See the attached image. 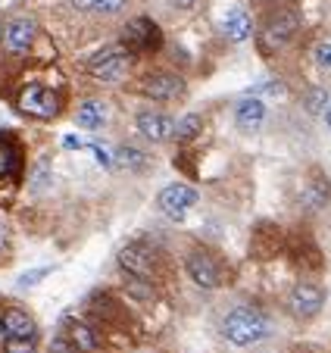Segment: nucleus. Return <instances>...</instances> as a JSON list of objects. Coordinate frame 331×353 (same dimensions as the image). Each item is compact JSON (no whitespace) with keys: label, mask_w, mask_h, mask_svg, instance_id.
Returning a JSON list of instances; mask_svg holds the SVG:
<instances>
[{"label":"nucleus","mask_w":331,"mask_h":353,"mask_svg":"<svg viewBox=\"0 0 331 353\" xmlns=\"http://www.w3.org/2000/svg\"><path fill=\"white\" fill-rule=\"evenodd\" d=\"M222 334L232 341L234 347H250L269 338V319L253 307H238L225 316L222 322Z\"/></svg>","instance_id":"f257e3e1"},{"label":"nucleus","mask_w":331,"mask_h":353,"mask_svg":"<svg viewBox=\"0 0 331 353\" xmlns=\"http://www.w3.org/2000/svg\"><path fill=\"white\" fill-rule=\"evenodd\" d=\"M19 110L26 116H34V119H53L60 113V97L41 85H28L19 94Z\"/></svg>","instance_id":"f03ea898"},{"label":"nucleus","mask_w":331,"mask_h":353,"mask_svg":"<svg viewBox=\"0 0 331 353\" xmlns=\"http://www.w3.org/2000/svg\"><path fill=\"white\" fill-rule=\"evenodd\" d=\"M128 66H132V57L126 47H106L91 60V75L103 81H119L128 72Z\"/></svg>","instance_id":"7ed1b4c3"},{"label":"nucleus","mask_w":331,"mask_h":353,"mask_svg":"<svg viewBox=\"0 0 331 353\" xmlns=\"http://www.w3.org/2000/svg\"><path fill=\"white\" fill-rule=\"evenodd\" d=\"M122 44H126L128 54H132V50H157L159 47V28L153 26L150 19L138 16V19H132L126 28H122Z\"/></svg>","instance_id":"20e7f679"},{"label":"nucleus","mask_w":331,"mask_h":353,"mask_svg":"<svg viewBox=\"0 0 331 353\" xmlns=\"http://www.w3.org/2000/svg\"><path fill=\"white\" fill-rule=\"evenodd\" d=\"M325 303V291L319 285H310V281H300V285H294L291 297H288V307H291L294 316H300V319H312V316L322 310Z\"/></svg>","instance_id":"39448f33"},{"label":"nucleus","mask_w":331,"mask_h":353,"mask_svg":"<svg viewBox=\"0 0 331 353\" xmlns=\"http://www.w3.org/2000/svg\"><path fill=\"white\" fill-rule=\"evenodd\" d=\"M194 203H197V191L188 185H169L159 191V210H163L169 219H181Z\"/></svg>","instance_id":"423d86ee"},{"label":"nucleus","mask_w":331,"mask_h":353,"mask_svg":"<svg viewBox=\"0 0 331 353\" xmlns=\"http://www.w3.org/2000/svg\"><path fill=\"white\" fill-rule=\"evenodd\" d=\"M297 26H300V16L294 13V10H279V13L265 22L263 41L269 47H281V44H288V41L297 34Z\"/></svg>","instance_id":"0eeeda50"},{"label":"nucleus","mask_w":331,"mask_h":353,"mask_svg":"<svg viewBox=\"0 0 331 353\" xmlns=\"http://www.w3.org/2000/svg\"><path fill=\"white\" fill-rule=\"evenodd\" d=\"M34 32H38L34 19H28V16H13V19L3 26V47L13 50V54H26L34 41Z\"/></svg>","instance_id":"6e6552de"},{"label":"nucleus","mask_w":331,"mask_h":353,"mask_svg":"<svg viewBox=\"0 0 331 353\" xmlns=\"http://www.w3.org/2000/svg\"><path fill=\"white\" fill-rule=\"evenodd\" d=\"M263 122H265V103L259 97H253V94L234 107V125L244 134H257L263 128Z\"/></svg>","instance_id":"1a4fd4ad"},{"label":"nucleus","mask_w":331,"mask_h":353,"mask_svg":"<svg viewBox=\"0 0 331 353\" xmlns=\"http://www.w3.org/2000/svg\"><path fill=\"white\" fill-rule=\"evenodd\" d=\"M188 275L194 279V285L206 288V291L219 288V281H222V272H219L216 260H210L206 254H191L188 256Z\"/></svg>","instance_id":"9d476101"},{"label":"nucleus","mask_w":331,"mask_h":353,"mask_svg":"<svg viewBox=\"0 0 331 353\" xmlns=\"http://www.w3.org/2000/svg\"><path fill=\"white\" fill-rule=\"evenodd\" d=\"M138 132L144 134L147 141H169L175 134V122L169 119V116L163 113H153V110H144V113H138Z\"/></svg>","instance_id":"9b49d317"},{"label":"nucleus","mask_w":331,"mask_h":353,"mask_svg":"<svg viewBox=\"0 0 331 353\" xmlns=\"http://www.w3.org/2000/svg\"><path fill=\"white\" fill-rule=\"evenodd\" d=\"M119 263L126 266L128 275L150 279V272H153V254H150V247H147V244H128V247H122Z\"/></svg>","instance_id":"f8f14e48"},{"label":"nucleus","mask_w":331,"mask_h":353,"mask_svg":"<svg viewBox=\"0 0 331 353\" xmlns=\"http://www.w3.org/2000/svg\"><path fill=\"white\" fill-rule=\"evenodd\" d=\"M144 94L153 100H175L185 94V81L179 75H169V72H159V75H150L144 81Z\"/></svg>","instance_id":"ddd939ff"},{"label":"nucleus","mask_w":331,"mask_h":353,"mask_svg":"<svg viewBox=\"0 0 331 353\" xmlns=\"http://www.w3.org/2000/svg\"><path fill=\"white\" fill-rule=\"evenodd\" d=\"M3 322V334L7 338H34V319L26 313V310H7V313L0 316Z\"/></svg>","instance_id":"4468645a"},{"label":"nucleus","mask_w":331,"mask_h":353,"mask_svg":"<svg viewBox=\"0 0 331 353\" xmlns=\"http://www.w3.org/2000/svg\"><path fill=\"white\" fill-rule=\"evenodd\" d=\"M106 103H100V100H85L79 107V113H75V122H79L81 128H103V122H106Z\"/></svg>","instance_id":"2eb2a0df"},{"label":"nucleus","mask_w":331,"mask_h":353,"mask_svg":"<svg viewBox=\"0 0 331 353\" xmlns=\"http://www.w3.org/2000/svg\"><path fill=\"white\" fill-rule=\"evenodd\" d=\"M222 26H225V34L232 41H247V38H250V16H247L244 10H238V7L228 10Z\"/></svg>","instance_id":"dca6fc26"},{"label":"nucleus","mask_w":331,"mask_h":353,"mask_svg":"<svg viewBox=\"0 0 331 353\" xmlns=\"http://www.w3.org/2000/svg\"><path fill=\"white\" fill-rule=\"evenodd\" d=\"M69 341L79 347V353H94L100 347L97 334H94L88 325H81V322H72V325H69Z\"/></svg>","instance_id":"f3484780"},{"label":"nucleus","mask_w":331,"mask_h":353,"mask_svg":"<svg viewBox=\"0 0 331 353\" xmlns=\"http://www.w3.org/2000/svg\"><path fill=\"white\" fill-rule=\"evenodd\" d=\"M16 169H19V150L13 147L10 138H0V179L13 175Z\"/></svg>","instance_id":"a211bd4d"},{"label":"nucleus","mask_w":331,"mask_h":353,"mask_svg":"<svg viewBox=\"0 0 331 353\" xmlns=\"http://www.w3.org/2000/svg\"><path fill=\"white\" fill-rule=\"evenodd\" d=\"M116 160H119L122 169H132V172H141L147 166V154H141L138 147H119L116 150Z\"/></svg>","instance_id":"6ab92c4d"},{"label":"nucleus","mask_w":331,"mask_h":353,"mask_svg":"<svg viewBox=\"0 0 331 353\" xmlns=\"http://www.w3.org/2000/svg\"><path fill=\"white\" fill-rule=\"evenodd\" d=\"M200 128H203V119H200L197 113H188L185 119L175 122V134H172V138H179V141H191V138H197V134H200Z\"/></svg>","instance_id":"aec40b11"},{"label":"nucleus","mask_w":331,"mask_h":353,"mask_svg":"<svg viewBox=\"0 0 331 353\" xmlns=\"http://www.w3.org/2000/svg\"><path fill=\"white\" fill-rule=\"evenodd\" d=\"M7 353H34V338H7L3 341Z\"/></svg>","instance_id":"412c9836"},{"label":"nucleus","mask_w":331,"mask_h":353,"mask_svg":"<svg viewBox=\"0 0 331 353\" xmlns=\"http://www.w3.org/2000/svg\"><path fill=\"white\" fill-rule=\"evenodd\" d=\"M47 275H50V269H47V266L32 269V272H22V275H19V285H22V288H28V285H38V281H41V279H47Z\"/></svg>","instance_id":"4be33fe9"},{"label":"nucleus","mask_w":331,"mask_h":353,"mask_svg":"<svg viewBox=\"0 0 331 353\" xmlns=\"http://www.w3.org/2000/svg\"><path fill=\"white\" fill-rule=\"evenodd\" d=\"M126 0H94V13H119Z\"/></svg>","instance_id":"5701e85b"},{"label":"nucleus","mask_w":331,"mask_h":353,"mask_svg":"<svg viewBox=\"0 0 331 353\" xmlns=\"http://www.w3.org/2000/svg\"><path fill=\"white\" fill-rule=\"evenodd\" d=\"M316 60H319V66L331 69V41H322V44L316 47Z\"/></svg>","instance_id":"b1692460"},{"label":"nucleus","mask_w":331,"mask_h":353,"mask_svg":"<svg viewBox=\"0 0 331 353\" xmlns=\"http://www.w3.org/2000/svg\"><path fill=\"white\" fill-rule=\"evenodd\" d=\"M50 353H79V347H75L69 338H53Z\"/></svg>","instance_id":"393cba45"},{"label":"nucleus","mask_w":331,"mask_h":353,"mask_svg":"<svg viewBox=\"0 0 331 353\" xmlns=\"http://www.w3.org/2000/svg\"><path fill=\"white\" fill-rule=\"evenodd\" d=\"M91 150H94V154H97V160H100V166H103V169H110V166H113V157L106 154V150H103V147H100V144H91Z\"/></svg>","instance_id":"a878e982"},{"label":"nucleus","mask_w":331,"mask_h":353,"mask_svg":"<svg viewBox=\"0 0 331 353\" xmlns=\"http://www.w3.org/2000/svg\"><path fill=\"white\" fill-rule=\"evenodd\" d=\"M322 100H325V94L316 88V91L310 94V113H319V110H325V107H322Z\"/></svg>","instance_id":"bb28decb"},{"label":"nucleus","mask_w":331,"mask_h":353,"mask_svg":"<svg viewBox=\"0 0 331 353\" xmlns=\"http://www.w3.org/2000/svg\"><path fill=\"white\" fill-rule=\"evenodd\" d=\"M257 91H265V94H285V85L281 81H265L263 88H257Z\"/></svg>","instance_id":"cd10ccee"},{"label":"nucleus","mask_w":331,"mask_h":353,"mask_svg":"<svg viewBox=\"0 0 331 353\" xmlns=\"http://www.w3.org/2000/svg\"><path fill=\"white\" fill-rule=\"evenodd\" d=\"M69 3H72L75 10H85V13L88 10H94V0H69Z\"/></svg>","instance_id":"c85d7f7f"},{"label":"nucleus","mask_w":331,"mask_h":353,"mask_svg":"<svg viewBox=\"0 0 331 353\" xmlns=\"http://www.w3.org/2000/svg\"><path fill=\"white\" fill-rule=\"evenodd\" d=\"M179 10H191V7H197V0H172Z\"/></svg>","instance_id":"c756f323"},{"label":"nucleus","mask_w":331,"mask_h":353,"mask_svg":"<svg viewBox=\"0 0 331 353\" xmlns=\"http://www.w3.org/2000/svg\"><path fill=\"white\" fill-rule=\"evenodd\" d=\"M325 125L331 128V100H328V103H325Z\"/></svg>","instance_id":"7c9ffc66"},{"label":"nucleus","mask_w":331,"mask_h":353,"mask_svg":"<svg viewBox=\"0 0 331 353\" xmlns=\"http://www.w3.org/2000/svg\"><path fill=\"white\" fill-rule=\"evenodd\" d=\"M3 247H7V228L0 225V250H3Z\"/></svg>","instance_id":"2f4dec72"},{"label":"nucleus","mask_w":331,"mask_h":353,"mask_svg":"<svg viewBox=\"0 0 331 353\" xmlns=\"http://www.w3.org/2000/svg\"><path fill=\"white\" fill-rule=\"evenodd\" d=\"M3 341H7V334H3V322H0V347H3Z\"/></svg>","instance_id":"473e14b6"}]
</instances>
